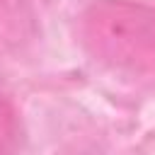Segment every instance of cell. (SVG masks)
Returning a JSON list of instances; mask_svg holds the SVG:
<instances>
[{
  "label": "cell",
  "mask_w": 155,
  "mask_h": 155,
  "mask_svg": "<svg viewBox=\"0 0 155 155\" xmlns=\"http://www.w3.org/2000/svg\"><path fill=\"white\" fill-rule=\"evenodd\" d=\"M90 56L109 68L155 73V10L133 0H94L80 17Z\"/></svg>",
  "instance_id": "cell-1"
},
{
  "label": "cell",
  "mask_w": 155,
  "mask_h": 155,
  "mask_svg": "<svg viewBox=\"0 0 155 155\" xmlns=\"http://www.w3.org/2000/svg\"><path fill=\"white\" fill-rule=\"evenodd\" d=\"M17 140V111L12 102L0 94V155H10Z\"/></svg>",
  "instance_id": "cell-2"
}]
</instances>
